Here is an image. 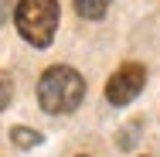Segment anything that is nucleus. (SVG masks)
I'll return each instance as SVG.
<instances>
[{"label": "nucleus", "instance_id": "3", "mask_svg": "<svg viewBox=\"0 0 160 157\" xmlns=\"http://www.w3.org/2000/svg\"><path fill=\"white\" fill-rule=\"evenodd\" d=\"M143 82H147V68L140 62H126L112 72V79L106 82V99L112 106H126L136 96L143 92Z\"/></svg>", "mask_w": 160, "mask_h": 157}, {"label": "nucleus", "instance_id": "1", "mask_svg": "<svg viewBox=\"0 0 160 157\" xmlns=\"http://www.w3.org/2000/svg\"><path fill=\"white\" fill-rule=\"evenodd\" d=\"M82 96H85V79L68 65H55L38 79V102L44 113H55V116L72 113L82 102Z\"/></svg>", "mask_w": 160, "mask_h": 157}, {"label": "nucleus", "instance_id": "2", "mask_svg": "<svg viewBox=\"0 0 160 157\" xmlns=\"http://www.w3.org/2000/svg\"><path fill=\"white\" fill-rule=\"evenodd\" d=\"M21 38L34 48H48L58 28V0H21L14 10Z\"/></svg>", "mask_w": 160, "mask_h": 157}, {"label": "nucleus", "instance_id": "6", "mask_svg": "<svg viewBox=\"0 0 160 157\" xmlns=\"http://www.w3.org/2000/svg\"><path fill=\"white\" fill-rule=\"evenodd\" d=\"M10 96H14V89H10V79H7V75H0V113L10 106Z\"/></svg>", "mask_w": 160, "mask_h": 157}, {"label": "nucleus", "instance_id": "4", "mask_svg": "<svg viewBox=\"0 0 160 157\" xmlns=\"http://www.w3.org/2000/svg\"><path fill=\"white\" fill-rule=\"evenodd\" d=\"M112 0H75V10L82 14V17H89V21H96L106 14V7H109Z\"/></svg>", "mask_w": 160, "mask_h": 157}, {"label": "nucleus", "instance_id": "5", "mask_svg": "<svg viewBox=\"0 0 160 157\" xmlns=\"http://www.w3.org/2000/svg\"><path fill=\"white\" fill-rule=\"evenodd\" d=\"M10 140H14L17 147L28 150V147H38V144H41V133H34V130H28V126H14V130H10Z\"/></svg>", "mask_w": 160, "mask_h": 157}]
</instances>
